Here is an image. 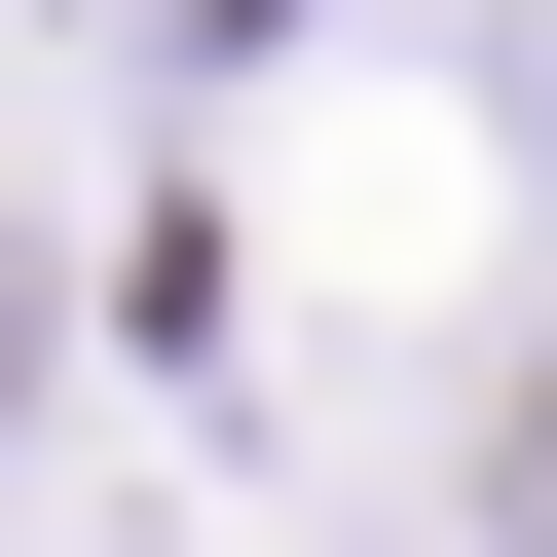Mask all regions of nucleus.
<instances>
[{
    "label": "nucleus",
    "mask_w": 557,
    "mask_h": 557,
    "mask_svg": "<svg viewBox=\"0 0 557 557\" xmlns=\"http://www.w3.org/2000/svg\"><path fill=\"white\" fill-rule=\"evenodd\" d=\"M483 557H557V298L483 335Z\"/></svg>",
    "instance_id": "nucleus-1"
},
{
    "label": "nucleus",
    "mask_w": 557,
    "mask_h": 557,
    "mask_svg": "<svg viewBox=\"0 0 557 557\" xmlns=\"http://www.w3.org/2000/svg\"><path fill=\"white\" fill-rule=\"evenodd\" d=\"M38 335H75V298H38V260H0V409H38Z\"/></svg>",
    "instance_id": "nucleus-2"
}]
</instances>
